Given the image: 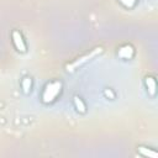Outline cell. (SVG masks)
I'll use <instances>...</instances> for the list:
<instances>
[{
  "mask_svg": "<svg viewBox=\"0 0 158 158\" xmlns=\"http://www.w3.org/2000/svg\"><path fill=\"white\" fill-rule=\"evenodd\" d=\"M62 81L59 80H52V81H48L43 90H42V94H41V101L43 104H52L53 101L57 100L58 95L62 93Z\"/></svg>",
  "mask_w": 158,
  "mask_h": 158,
  "instance_id": "6da1fadb",
  "label": "cell"
},
{
  "mask_svg": "<svg viewBox=\"0 0 158 158\" xmlns=\"http://www.w3.org/2000/svg\"><path fill=\"white\" fill-rule=\"evenodd\" d=\"M101 52H102V48H101V47H95L94 49H91L90 52L85 53L84 56L78 57L77 59H74L72 63H68V64L65 65V70H67L68 73H72V72L77 70L78 68H80L81 65H84L85 63H88L89 60L94 59V58H95L96 56H99Z\"/></svg>",
  "mask_w": 158,
  "mask_h": 158,
  "instance_id": "7a4b0ae2",
  "label": "cell"
},
{
  "mask_svg": "<svg viewBox=\"0 0 158 158\" xmlns=\"http://www.w3.org/2000/svg\"><path fill=\"white\" fill-rule=\"evenodd\" d=\"M11 41H12V44H14V47L17 52H20V53H26L27 52V43H26V40H25L23 35L21 33V31L12 30Z\"/></svg>",
  "mask_w": 158,
  "mask_h": 158,
  "instance_id": "3957f363",
  "label": "cell"
},
{
  "mask_svg": "<svg viewBox=\"0 0 158 158\" xmlns=\"http://www.w3.org/2000/svg\"><path fill=\"white\" fill-rule=\"evenodd\" d=\"M144 86L147 89L148 95L151 98H154L156 94H157V83H156V79L152 75H147L144 78Z\"/></svg>",
  "mask_w": 158,
  "mask_h": 158,
  "instance_id": "277c9868",
  "label": "cell"
},
{
  "mask_svg": "<svg viewBox=\"0 0 158 158\" xmlns=\"http://www.w3.org/2000/svg\"><path fill=\"white\" fill-rule=\"evenodd\" d=\"M117 54H118V57H121L122 59H130V58L133 57L135 49H133V47L130 46V44H123V46H121V47L118 48Z\"/></svg>",
  "mask_w": 158,
  "mask_h": 158,
  "instance_id": "5b68a950",
  "label": "cell"
},
{
  "mask_svg": "<svg viewBox=\"0 0 158 158\" xmlns=\"http://www.w3.org/2000/svg\"><path fill=\"white\" fill-rule=\"evenodd\" d=\"M73 105H74L77 112L83 114V115L86 114V111H88V109H86V104H85L84 100H83L81 98H79L78 95H75V96L73 98Z\"/></svg>",
  "mask_w": 158,
  "mask_h": 158,
  "instance_id": "8992f818",
  "label": "cell"
},
{
  "mask_svg": "<svg viewBox=\"0 0 158 158\" xmlns=\"http://www.w3.org/2000/svg\"><path fill=\"white\" fill-rule=\"evenodd\" d=\"M137 152H138V154L147 157V158H158V153L156 151H153L152 148H147L144 146H138Z\"/></svg>",
  "mask_w": 158,
  "mask_h": 158,
  "instance_id": "52a82bcc",
  "label": "cell"
},
{
  "mask_svg": "<svg viewBox=\"0 0 158 158\" xmlns=\"http://www.w3.org/2000/svg\"><path fill=\"white\" fill-rule=\"evenodd\" d=\"M21 88L25 95H28L32 89V79L30 77H23L21 80Z\"/></svg>",
  "mask_w": 158,
  "mask_h": 158,
  "instance_id": "ba28073f",
  "label": "cell"
},
{
  "mask_svg": "<svg viewBox=\"0 0 158 158\" xmlns=\"http://www.w3.org/2000/svg\"><path fill=\"white\" fill-rule=\"evenodd\" d=\"M121 2L122 6L127 7V9H132L136 4H137V0H118Z\"/></svg>",
  "mask_w": 158,
  "mask_h": 158,
  "instance_id": "9c48e42d",
  "label": "cell"
},
{
  "mask_svg": "<svg viewBox=\"0 0 158 158\" xmlns=\"http://www.w3.org/2000/svg\"><path fill=\"white\" fill-rule=\"evenodd\" d=\"M104 94H105L106 96H109V95H110V98H111V99H115V93H114L111 89H109V90L106 89V90L104 91Z\"/></svg>",
  "mask_w": 158,
  "mask_h": 158,
  "instance_id": "30bf717a",
  "label": "cell"
}]
</instances>
